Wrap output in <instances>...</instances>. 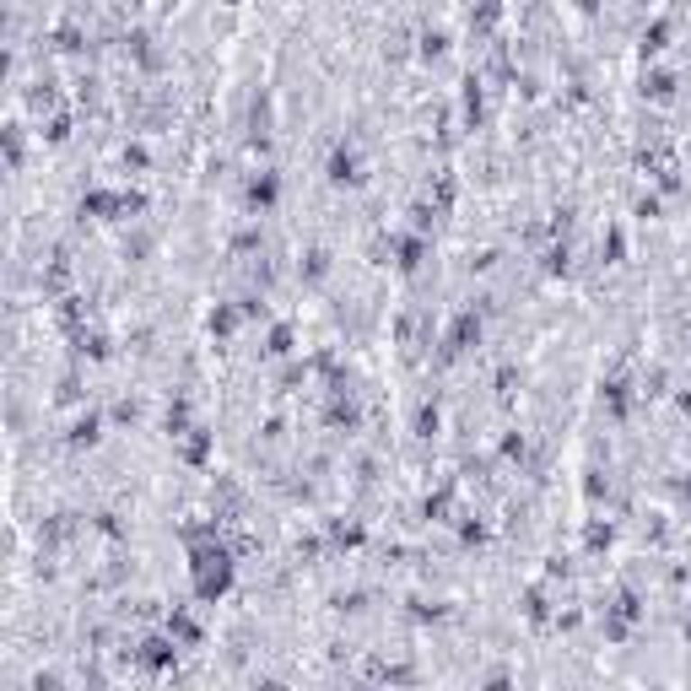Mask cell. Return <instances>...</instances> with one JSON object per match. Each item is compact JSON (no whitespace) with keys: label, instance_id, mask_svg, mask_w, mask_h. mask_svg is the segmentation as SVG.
I'll return each mask as SVG.
<instances>
[{"label":"cell","instance_id":"cell-1","mask_svg":"<svg viewBox=\"0 0 691 691\" xmlns=\"http://www.w3.org/2000/svg\"><path fill=\"white\" fill-rule=\"evenodd\" d=\"M189 557H195V562H189L195 595H200V600H222V595L232 589V562H238V551L222 546V541H205V546H195Z\"/></svg>","mask_w":691,"mask_h":691},{"label":"cell","instance_id":"cell-2","mask_svg":"<svg viewBox=\"0 0 691 691\" xmlns=\"http://www.w3.org/2000/svg\"><path fill=\"white\" fill-rule=\"evenodd\" d=\"M324 541H330V551H351V546H362V519H351V514L324 519Z\"/></svg>","mask_w":691,"mask_h":691},{"label":"cell","instance_id":"cell-3","mask_svg":"<svg viewBox=\"0 0 691 691\" xmlns=\"http://www.w3.org/2000/svg\"><path fill=\"white\" fill-rule=\"evenodd\" d=\"M330 184H362V151H357V146H335V157H330Z\"/></svg>","mask_w":691,"mask_h":691},{"label":"cell","instance_id":"cell-4","mask_svg":"<svg viewBox=\"0 0 691 691\" xmlns=\"http://www.w3.org/2000/svg\"><path fill=\"white\" fill-rule=\"evenodd\" d=\"M97 432H103V416H97V411H81V416L65 427V443H70V449H92Z\"/></svg>","mask_w":691,"mask_h":691},{"label":"cell","instance_id":"cell-5","mask_svg":"<svg viewBox=\"0 0 691 691\" xmlns=\"http://www.w3.org/2000/svg\"><path fill=\"white\" fill-rule=\"evenodd\" d=\"M638 92H643L649 103H676V70H649Z\"/></svg>","mask_w":691,"mask_h":691},{"label":"cell","instance_id":"cell-6","mask_svg":"<svg viewBox=\"0 0 691 691\" xmlns=\"http://www.w3.org/2000/svg\"><path fill=\"white\" fill-rule=\"evenodd\" d=\"M243 200H249L254 211H265V205L276 200V173H270V168H265V173H254V178H249V189H243Z\"/></svg>","mask_w":691,"mask_h":691},{"label":"cell","instance_id":"cell-7","mask_svg":"<svg viewBox=\"0 0 691 691\" xmlns=\"http://www.w3.org/2000/svg\"><path fill=\"white\" fill-rule=\"evenodd\" d=\"M611 541H616V524L589 519V530H584V551H589V557H605V551H611Z\"/></svg>","mask_w":691,"mask_h":691},{"label":"cell","instance_id":"cell-8","mask_svg":"<svg viewBox=\"0 0 691 691\" xmlns=\"http://www.w3.org/2000/svg\"><path fill=\"white\" fill-rule=\"evenodd\" d=\"M670 32H676L670 22H654V27H643V43H638V49H643V59H659V54L670 49Z\"/></svg>","mask_w":691,"mask_h":691},{"label":"cell","instance_id":"cell-9","mask_svg":"<svg viewBox=\"0 0 691 691\" xmlns=\"http://www.w3.org/2000/svg\"><path fill=\"white\" fill-rule=\"evenodd\" d=\"M497 22H503V0H476V5H470V27H476V32H492Z\"/></svg>","mask_w":691,"mask_h":691},{"label":"cell","instance_id":"cell-10","mask_svg":"<svg viewBox=\"0 0 691 691\" xmlns=\"http://www.w3.org/2000/svg\"><path fill=\"white\" fill-rule=\"evenodd\" d=\"M297 270H303V281H324V276H330V254H324V249H308Z\"/></svg>","mask_w":691,"mask_h":691},{"label":"cell","instance_id":"cell-11","mask_svg":"<svg viewBox=\"0 0 691 691\" xmlns=\"http://www.w3.org/2000/svg\"><path fill=\"white\" fill-rule=\"evenodd\" d=\"M416 54H422V59H443V54H449V32H438V27H432V32H422Z\"/></svg>","mask_w":691,"mask_h":691},{"label":"cell","instance_id":"cell-12","mask_svg":"<svg viewBox=\"0 0 691 691\" xmlns=\"http://www.w3.org/2000/svg\"><path fill=\"white\" fill-rule=\"evenodd\" d=\"M632 211H638L643 222H659V211H665V200H659V195H638V205H632Z\"/></svg>","mask_w":691,"mask_h":691},{"label":"cell","instance_id":"cell-13","mask_svg":"<svg viewBox=\"0 0 691 691\" xmlns=\"http://www.w3.org/2000/svg\"><path fill=\"white\" fill-rule=\"evenodd\" d=\"M265 351H270V357H286V351H292V330H286V324H276V330H270V346H265Z\"/></svg>","mask_w":691,"mask_h":691},{"label":"cell","instance_id":"cell-14","mask_svg":"<svg viewBox=\"0 0 691 691\" xmlns=\"http://www.w3.org/2000/svg\"><path fill=\"white\" fill-rule=\"evenodd\" d=\"M681 632H686V643H691V616H686V622H681Z\"/></svg>","mask_w":691,"mask_h":691}]
</instances>
